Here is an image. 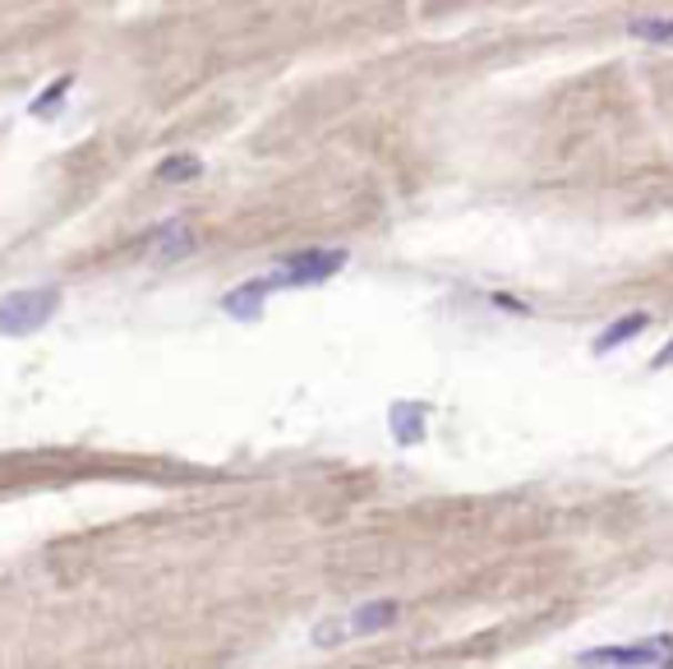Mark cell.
<instances>
[{
  "instance_id": "cell-10",
  "label": "cell",
  "mask_w": 673,
  "mask_h": 669,
  "mask_svg": "<svg viewBox=\"0 0 673 669\" xmlns=\"http://www.w3.org/2000/svg\"><path fill=\"white\" fill-rule=\"evenodd\" d=\"M70 88H74V74H60V79H51V83H47V93L28 102V111H33V116H51L60 102L70 98Z\"/></svg>"
},
{
  "instance_id": "cell-12",
  "label": "cell",
  "mask_w": 673,
  "mask_h": 669,
  "mask_svg": "<svg viewBox=\"0 0 673 669\" xmlns=\"http://www.w3.org/2000/svg\"><path fill=\"white\" fill-rule=\"evenodd\" d=\"M342 637H351V632H346V619H323V623L314 628V647H342Z\"/></svg>"
},
{
  "instance_id": "cell-2",
  "label": "cell",
  "mask_w": 673,
  "mask_h": 669,
  "mask_svg": "<svg viewBox=\"0 0 673 669\" xmlns=\"http://www.w3.org/2000/svg\"><path fill=\"white\" fill-rule=\"evenodd\" d=\"M581 665L586 669H673V632H655L623 647H591L581 651Z\"/></svg>"
},
{
  "instance_id": "cell-5",
  "label": "cell",
  "mask_w": 673,
  "mask_h": 669,
  "mask_svg": "<svg viewBox=\"0 0 673 669\" xmlns=\"http://www.w3.org/2000/svg\"><path fill=\"white\" fill-rule=\"evenodd\" d=\"M396 615H402V600H370V605H355V610L346 615V632H351V637L383 632V628L396 623Z\"/></svg>"
},
{
  "instance_id": "cell-6",
  "label": "cell",
  "mask_w": 673,
  "mask_h": 669,
  "mask_svg": "<svg viewBox=\"0 0 673 669\" xmlns=\"http://www.w3.org/2000/svg\"><path fill=\"white\" fill-rule=\"evenodd\" d=\"M194 231L185 227V222H162L158 231L148 236V250H152V259H162V263H171V259H185V254H194Z\"/></svg>"
},
{
  "instance_id": "cell-7",
  "label": "cell",
  "mask_w": 673,
  "mask_h": 669,
  "mask_svg": "<svg viewBox=\"0 0 673 669\" xmlns=\"http://www.w3.org/2000/svg\"><path fill=\"white\" fill-rule=\"evenodd\" d=\"M388 416H392V439L402 443V448L424 443V416H430V407H424V402H396Z\"/></svg>"
},
{
  "instance_id": "cell-11",
  "label": "cell",
  "mask_w": 673,
  "mask_h": 669,
  "mask_svg": "<svg viewBox=\"0 0 673 669\" xmlns=\"http://www.w3.org/2000/svg\"><path fill=\"white\" fill-rule=\"evenodd\" d=\"M203 176V162L194 153H180V158H167L158 167V180H167V186H175V180H199Z\"/></svg>"
},
{
  "instance_id": "cell-1",
  "label": "cell",
  "mask_w": 673,
  "mask_h": 669,
  "mask_svg": "<svg viewBox=\"0 0 673 669\" xmlns=\"http://www.w3.org/2000/svg\"><path fill=\"white\" fill-rule=\"evenodd\" d=\"M60 310V287H19L0 296V338H33Z\"/></svg>"
},
{
  "instance_id": "cell-4",
  "label": "cell",
  "mask_w": 673,
  "mask_h": 669,
  "mask_svg": "<svg viewBox=\"0 0 673 669\" xmlns=\"http://www.w3.org/2000/svg\"><path fill=\"white\" fill-rule=\"evenodd\" d=\"M278 291L268 278H250V282H240V287H231L227 296H222V310L231 314V319H259L263 314V306H268V296Z\"/></svg>"
},
{
  "instance_id": "cell-8",
  "label": "cell",
  "mask_w": 673,
  "mask_h": 669,
  "mask_svg": "<svg viewBox=\"0 0 673 669\" xmlns=\"http://www.w3.org/2000/svg\"><path fill=\"white\" fill-rule=\"evenodd\" d=\"M651 328V314H623V319H614V323H609L604 332H600V338H595V356H609V351H619L623 342H632V338H641V332H646Z\"/></svg>"
},
{
  "instance_id": "cell-9",
  "label": "cell",
  "mask_w": 673,
  "mask_h": 669,
  "mask_svg": "<svg viewBox=\"0 0 673 669\" xmlns=\"http://www.w3.org/2000/svg\"><path fill=\"white\" fill-rule=\"evenodd\" d=\"M627 38L651 42V47H673V14H664V19H655V14L632 19V23H627Z\"/></svg>"
},
{
  "instance_id": "cell-3",
  "label": "cell",
  "mask_w": 673,
  "mask_h": 669,
  "mask_svg": "<svg viewBox=\"0 0 673 669\" xmlns=\"http://www.w3.org/2000/svg\"><path fill=\"white\" fill-rule=\"evenodd\" d=\"M346 250L342 246H332V250H323V246H314V250H295V254H287L282 263H278V272H272V287H323V282H332L336 272L346 268Z\"/></svg>"
},
{
  "instance_id": "cell-13",
  "label": "cell",
  "mask_w": 673,
  "mask_h": 669,
  "mask_svg": "<svg viewBox=\"0 0 673 669\" xmlns=\"http://www.w3.org/2000/svg\"><path fill=\"white\" fill-rule=\"evenodd\" d=\"M651 365H655V370H669V365H673V338H669V347H664V351H660Z\"/></svg>"
}]
</instances>
